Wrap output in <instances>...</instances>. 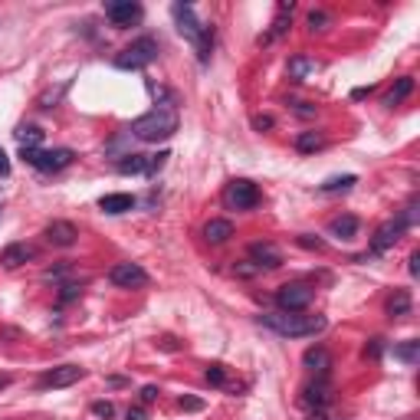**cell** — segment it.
Segmentation results:
<instances>
[{"label": "cell", "mask_w": 420, "mask_h": 420, "mask_svg": "<svg viewBox=\"0 0 420 420\" xmlns=\"http://www.w3.org/2000/svg\"><path fill=\"white\" fill-rule=\"evenodd\" d=\"M69 273V266H56V269H46V279H63Z\"/></svg>", "instance_id": "obj_42"}, {"label": "cell", "mask_w": 420, "mask_h": 420, "mask_svg": "<svg viewBox=\"0 0 420 420\" xmlns=\"http://www.w3.org/2000/svg\"><path fill=\"white\" fill-rule=\"evenodd\" d=\"M233 237V223L230 220H210L204 227V240L207 243H223Z\"/></svg>", "instance_id": "obj_20"}, {"label": "cell", "mask_w": 420, "mask_h": 420, "mask_svg": "<svg viewBox=\"0 0 420 420\" xmlns=\"http://www.w3.org/2000/svg\"><path fill=\"white\" fill-rule=\"evenodd\" d=\"M414 92V79L411 76H404V79H397V86L387 92V99H384V105H397V102H404L407 95Z\"/></svg>", "instance_id": "obj_24"}, {"label": "cell", "mask_w": 420, "mask_h": 420, "mask_svg": "<svg viewBox=\"0 0 420 420\" xmlns=\"http://www.w3.org/2000/svg\"><path fill=\"white\" fill-rule=\"evenodd\" d=\"M259 325L283 338H309V335L325 332V316H306V312H263Z\"/></svg>", "instance_id": "obj_1"}, {"label": "cell", "mask_w": 420, "mask_h": 420, "mask_svg": "<svg viewBox=\"0 0 420 420\" xmlns=\"http://www.w3.org/2000/svg\"><path fill=\"white\" fill-rule=\"evenodd\" d=\"M79 296H82V289H79L76 283L60 286V302H72V299H79Z\"/></svg>", "instance_id": "obj_31"}, {"label": "cell", "mask_w": 420, "mask_h": 420, "mask_svg": "<svg viewBox=\"0 0 420 420\" xmlns=\"http://www.w3.org/2000/svg\"><path fill=\"white\" fill-rule=\"evenodd\" d=\"M207 381L214 387H223L227 384V368L223 365H207Z\"/></svg>", "instance_id": "obj_28"}, {"label": "cell", "mask_w": 420, "mask_h": 420, "mask_svg": "<svg viewBox=\"0 0 420 420\" xmlns=\"http://www.w3.org/2000/svg\"><path fill=\"white\" fill-rule=\"evenodd\" d=\"M92 414H95V417H105V420H109V417H115V407H112L109 401H95V404H92Z\"/></svg>", "instance_id": "obj_32"}, {"label": "cell", "mask_w": 420, "mask_h": 420, "mask_svg": "<svg viewBox=\"0 0 420 420\" xmlns=\"http://www.w3.org/2000/svg\"><path fill=\"white\" fill-rule=\"evenodd\" d=\"M223 204L230 207V210H253L259 204V188L247 178L230 181L227 190H223Z\"/></svg>", "instance_id": "obj_6"}, {"label": "cell", "mask_w": 420, "mask_h": 420, "mask_svg": "<svg viewBox=\"0 0 420 420\" xmlns=\"http://www.w3.org/2000/svg\"><path fill=\"white\" fill-rule=\"evenodd\" d=\"M299 247H306V249H322L325 243L318 240V237H309V233H302V237H299Z\"/></svg>", "instance_id": "obj_36"}, {"label": "cell", "mask_w": 420, "mask_h": 420, "mask_svg": "<svg viewBox=\"0 0 420 420\" xmlns=\"http://www.w3.org/2000/svg\"><path fill=\"white\" fill-rule=\"evenodd\" d=\"M296 115L309 119V115H316V105H309V102H296Z\"/></svg>", "instance_id": "obj_37"}, {"label": "cell", "mask_w": 420, "mask_h": 420, "mask_svg": "<svg viewBox=\"0 0 420 420\" xmlns=\"http://www.w3.org/2000/svg\"><path fill=\"white\" fill-rule=\"evenodd\" d=\"M178 407H181V411H200V407H204V401H198V397H181Z\"/></svg>", "instance_id": "obj_35"}, {"label": "cell", "mask_w": 420, "mask_h": 420, "mask_svg": "<svg viewBox=\"0 0 420 420\" xmlns=\"http://www.w3.org/2000/svg\"><path fill=\"white\" fill-rule=\"evenodd\" d=\"M158 60V40H151V36H141V40H135V43L129 46V50H122L119 56H115V66L119 69H145L148 63Z\"/></svg>", "instance_id": "obj_4"}, {"label": "cell", "mask_w": 420, "mask_h": 420, "mask_svg": "<svg viewBox=\"0 0 420 420\" xmlns=\"http://www.w3.org/2000/svg\"><path fill=\"white\" fill-rule=\"evenodd\" d=\"M309 302H312V286H306V283H286L283 289L276 292L279 312H306Z\"/></svg>", "instance_id": "obj_7"}, {"label": "cell", "mask_w": 420, "mask_h": 420, "mask_svg": "<svg viewBox=\"0 0 420 420\" xmlns=\"http://www.w3.org/2000/svg\"><path fill=\"white\" fill-rule=\"evenodd\" d=\"M174 131H178V112H174V105H155L141 119L131 122V135L141 138V141H164Z\"/></svg>", "instance_id": "obj_2"}, {"label": "cell", "mask_w": 420, "mask_h": 420, "mask_svg": "<svg viewBox=\"0 0 420 420\" xmlns=\"http://www.w3.org/2000/svg\"><path fill=\"white\" fill-rule=\"evenodd\" d=\"M43 237H46V243H53V247H72L79 233L69 220H53L50 227L43 230Z\"/></svg>", "instance_id": "obj_13"}, {"label": "cell", "mask_w": 420, "mask_h": 420, "mask_svg": "<svg viewBox=\"0 0 420 420\" xmlns=\"http://www.w3.org/2000/svg\"><path fill=\"white\" fill-rule=\"evenodd\" d=\"M171 17H174V23H178V33L184 36V40H190V43L198 46L200 63L210 60V46H214V30H210V26H204L198 17H194V7H188V4H174V7H171Z\"/></svg>", "instance_id": "obj_3"}, {"label": "cell", "mask_w": 420, "mask_h": 420, "mask_svg": "<svg viewBox=\"0 0 420 420\" xmlns=\"http://www.w3.org/2000/svg\"><path fill=\"white\" fill-rule=\"evenodd\" d=\"M109 283L122 286V289H138V286L148 283V273L138 263H115L109 269Z\"/></svg>", "instance_id": "obj_8"}, {"label": "cell", "mask_w": 420, "mask_h": 420, "mask_svg": "<svg viewBox=\"0 0 420 420\" xmlns=\"http://www.w3.org/2000/svg\"><path fill=\"white\" fill-rule=\"evenodd\" d=\"M401 233H404V223L401 220H384L375 230V237H371V253H387V249L401 240Z\"/></svg>", "instance_id": "obj_10"}, {"label": "cell", "mask_w": 420, "mask_h": 420, "mask_svg": "<svg viewBox=\"0 0 420 420\" xmlns=\"http://www.w3.org/2000/svg\"><path fill=\"white\" fill-rule=\"evenodd\" d=\"M302 365H306L309 371H316V375L322 377L328 368H332V355H328L325 348H322V345H316V348H309V352L302 355Z\"/></svg>", "instance_id": "obj_16"}, {"label": "cell", "mask_w": 420, "mask_h": 420, "mask_svg": "<svg viewBox=\"0 0 420 420\" xmlns=\"http://www.w3.org/2000/svg\"><path fill=\"white\" fill-rule=\"evenodd\" d=\"M358 184V178L355 174H345V178H332V181H325V184H318V190L322 194H335V190H348V188H355Z\"/></svg>", "instance_id": "obj_25"}, {"label": "cell", "mask_w": 420, "mask_h": 420, "mask_svg": "<svg viewBox=\"0 0 420 420\" xmlns=\"http://www.w3.org/2000/svg\"><path fill=\"white\" fill-rule=\"evenodd\" d=\"M394 358L407 361V365H417V358H420V342H404V345H397V348H394Z\"/></svg>", "instance_id": "obj_27"}, {"label": "cell", "mask_w": 420, "mask_h": 420, "mask_svg": "<svg viewBox=\"0 0 420 420\" xmlns=\"http://www.w3.org/2000/svg\"><path fill=\"white\" fill-rule=\"evenodd\" d=\"M10 174V158H7V151L0 148V178H7Z\"/></svg>", "instance_id": "obj_40"}, {"label": "cell", "mask_w": 420, "mask_h": 420, "mask_svg": "<svg viewBox=\"0 0 420 420\" xmlns=\"http://www.w3.org/2000/svg\"><path fill=\"white\" fill-rule=\"evenodd\" d=\"M86 375V371L79 368V365H60V368H53V371H46L43 377H40V387H69V384H76L79 377Z\"/></svg>", "instance_id": "obj_11"}, {"label": "cell", "mask_w": 420, "mask_h": 420, "mask_svg": "<svg viewBox=\"0 0 420 420\" xmlns=\"http://www.w3.org/2000/svg\"><path fill=\"white\" fill-rule=\"evenodd\" d=\"M122 174H145L148 171V155H125L119 161Z\"/></svg>", "instance_id": "obj_22"}, {"label": "cell", "mask_w": 420, "mask_h": 420, "mask_svg": "<svg viewBox=\"0 0 420 420\" xmlns=\"http://www.w3.org/2000/svg\"><path fill=\"white\" fill-rule=\"evenodd\" d=\"M168 158H171L168 151H158V155H148V171H145L148 178H155V174L164 168V161H168Z\"/></svg>", "instance_id": "obj_30"}, {"label": "cell", "mask_w": 420, "mask_h": 420, "mask_svg": "<svg viewBox=\"0 0 420 420\" xmlns=\"http://www.w3.org/2000/svg\"><path fill=\"white\" fill-rule=\"evenodd\" d=\"M105 17L115 26H131L135 20H141V4H131V0H112L105 4Z\"/></svg>", "instance_id": "obj_9"}, {"label": "cell", "mask_w": 420, "mask_h": 420, "mask_svg": "<svg viewBox=\"0 0 420 420\" xmlns=\"http://www.w3.org/2000/svg\"><path fill=\"white\" fill-rule=\"evenodd\" d=\"M328 401H332V387H328L325 377H318L316 384H309L302 391V404H306V407H325Z\"/></svg>", "instance_id": "obj_14"}, {"label": "cell", "mask_w": 420, "mask_h": 420, "mask_svg": "<svg viewBox=\"0 0 420 420\" xmlns=\"http://www.w3.org/2000/svg\"><path fill=\"white\" fill-rule=\"evenodd\" d=\"M155 397H158V387H155V384H145V387H141V401H145V404H151Z\"/></svg>", "instance_id": "obj_38"}, {"label": "cell", "mask_w": 420, "mask_h": 420, "mask_svg": "<svg viewBox=\"0 0 420 420\" xmlns=\"http://www.w3.org/2000/svg\"><path fill=\"white\" fill-rule=\"evenodd\" d=\"M233 269H237V276H257V273H259V266H257V263H249V259H243V263H237V266H233Z\"/></svg>", "instance_id": "obj_33"}, {"label": "cell", "mask_w": 420, "mask_h": 420, "mask_svg": "<svg viewBox=\"0 0 420 420\" xmlns=\"http://www.w3.org/2000/svg\"><path fill=\"white\" fill-rule=\"evenodd\" d=\"M99 207H102L105 214L119 217V214H129L131 207H135V198H131V194H105V198L99 200Z\"/></svg>", "instance_id": "obj_17"}, {"label": "cell", "mask_w": 420, "mask_h": 420, "mask_svg": "<svg viewBox=\"0 0 420 420\" xmlns=\"http://www.w3.org/2000/svg\"><path fill=\"white\" fill-rule=\"evenodd\" d=\"M26 259H33V247H30V243H10V247L0 253V263L7 266V269H17Z\"/></svg>", "instance_id": "obj_15"}, {"label": "cell", "mask_w": 420, "mask_h": 420, "mask_svg": "<svg viewBox=\"0 0 420 420\" xmlns=\"http://www.w3.org/2000/svg\"><path fill=\"white\" fill-rule=\"evenodd\" d=\"M318 69H322V63L309 60V56H292L289 60V76L292 79H306V76H312V72H318Z\"/></svg>", "instance_id": "obj_21"}, {"label": "cell", "mask_w": 420, "mask_h": 420, "mask_svg": "<svg viewBox=\"0 0 420 420\" xmlns=\"http://www.w3.org/2000/svg\"><path fill=\"white\" fill-rule=\"evenodd\" d=\"M125 420H148L145 407H129V414H125Z\"/></svg>", "instance_id": "obj_39"}, {"label": "cell", "mask_w": 420, "mask_h": 420, "mask_svg": "<svg viewBox=\"0 0 420 420\" xmlns=\"http://www.w3.org/2000/svg\"><path fill=\"white\" fill-rule=\"evenodd\" d=\"M249 263H257L259 273H263V269H279V266H283V253H279L273 243L259 240V243H253V247H249Z\"/></svg>", "instance_id": "obj_12"}, {"label": "cell", "mask_w": 420, "mask_h": 420, "mask_svg": "<svg viewBox=\"0 0 420 420\" xmlns=\"http://www.w3.org/2000/svg\"><path fill=\"white\" fill-rule=\"evenodd\" d=\"M358 230H361V223H358V217H352V214L335 217V220L328 223V233H332V237H342V240H352V237H358Z\"/></svg>", "instance_id": "obj_18"}, {"label": "cell", "mask_w": 420, "mask_h": 420, "mask_svg": "<svg viewBox=\"0 0 420 420\" xmlns=\"http://www.w3.org/2000/svg\"><path fill=\"white\" fill-rule=\"evenodd\" d=\"M325 26H328V14H325V10H312V14H309V30H312V33H322Z\"/></svg>", "instance_id": "obj_29"}, {"label": "cell", "mask_w": 420, "mask_h": 420, "mask_svg": "<svg viewBox=\"0 0 420 420\" xmlns=\"http://www.w3.org/2000/svg\"><path fill=\"white\" fill-rule=\"evenodd\" d=\"M325 145V138L318 135V131H302L299 138H296V148H299V151H306V155H309V151H316V148H322Z\"/></svg>", "instance_id": "obj_26"}, {"label": "cell", "mask_w": 420, "mask_h": 420, "mask_svg": "<svg viewBox=\"0 0 420 420\" xmlns=\"http://www.w3.org/2000/svg\"><path fill=\"white\" fill-rule=\"evenodd\" d=\"M0 387H7V377H0Z\"/></svg>", "instance_id": "obj_44"}, {"label": "cell", "mask_w": 420, "mask_h": 420, "mask_svg": "<svg viewBox=\"0 0 420 420\" xmlns=\"http://www.w3.org/2000/svg\"><path fill=\"white\" fill-rule=\"evenodd\" d=\"M381 352H384V345H381V338H371V342L365 345V355H368V358H381Z\"/></svg>", "instance_id": "obj_34"}, {"label": "cell", "mask_w": 420, "mask_h": 420, "mask_svg": "<svg viewBox=\"0 0 420 420\" xmlns=\"http://www.w3.org/2000/svg\"><path fill=\"white\" fill-rule=\"evenodd\" d=\"M253 125H257L259 131H263V129H273V119H269V115H257V119H253Z\"/></svg>", "instance_id": "obj_41"}, {"label": "cell", "mask_w": 420, "mask_h": 420, "mask_svg": "<svg viewBox=\"0 0 420 420\" xmlns=\"http://www.w3.org/2000/svg\"><path fill=\"white\" fill-rule=\"evenodd\" d=\"M411 309H414L411 292H407V289H394V296L387 299V316H391V318H404V316H411Z\"/></svg>", "instance_id": "obj_19"}, {"label": "cell", "mask_w": 420, "mask_h": 420, "mask_svg": "<svg viewBox=\"0 0 420 420\" xmlns=\"http://www.w3.org/2000/svg\"><path fill=\"white\" fill-rule=\"evenodd\" d=\"M407 269H411V276H420V253H411V259H407Z\"/></svg>", "instance_id": "obj_43"}, {"label": "cell", "mask_w": 420, "mask_h": 420, "mask_svg": "<svg viewBox=\"0 0 420 420\" xmlns=\"http://www.w3.org/2000/svg\"><path fill=\"white\" fill-rule=\"evenodd\" d=\"M17 141H20V148H40L43 145V131L40 129H33V125H23V129H17Z\"/></svg>", "instance_id": "obj_23"}, {"label": "cell", "mask_w": 420, "mask_h": 420, "mask_svg": "<svg viewBox=\"0 0 420 420\" xmlns=\"http://www.w3.org/2000/svg\"><path fill=\"white\" fill-rule=\"evenodd\" d=\"M20 158H23L30 168L36 171H63L72 164V151L69 148H53V151H40V148H20Z\"/></svg>", "instance_id": "obj_5"}]
</instances>
